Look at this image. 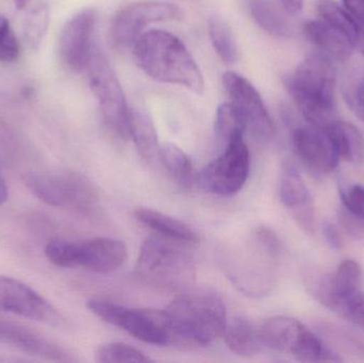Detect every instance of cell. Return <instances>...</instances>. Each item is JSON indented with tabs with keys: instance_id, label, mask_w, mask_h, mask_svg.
<instances>
[{
	"instance_id": "cell-13",
	"label": "cell",
	"mask_w": 364,
	"mask_h": 363,
	"mask_svg": "<svg viewBox=\"0 0 364 363\" xmlns=\"http://www.w3.org/2000/svg\"><path fill=\"white\" fill-rule=\"evenodd\" d=\"M97 15L93 9L75 14L64 26L60 38V57L68 70L79 72L85 70L93 53V36Z\"/></svg>"
},
{
	"instance_id": "cell-11",
	"label": "cell",
	"mask_w": 364,
	"mask_h": 363,
	"mask_svg": "<svg viewBox=\"0 0 364 363\" xmlns=\"http://www.w3.org/2000/svg\"><path fill=\"white\" fill-rule=\"evenodd\" d=\"M0 311L47 325L59 326L57 309L33 289L17 279L0 275Z\"/></svg>"
},
{
	"instance_id": "cell-31",
	"label": "cell",
	"mask_w": 364,
	"mask_h": 363,
	"mask_svg": "<svg viewBox=\"0 0 364 363\" xmlns=\"http://www.w3.org/2000/svg\"><path fill=\"white\" fill-rule=\"evenodd\" d=\"M254 243L257 251L267 259H279L282 254V244L279 237L267 227L257 228L254 232Z\"/></svg>"
},
{
	"instance_id": "cell-34",
	"label": "cell",
	"mask_w": 364,
	"mask_h": 363,
	"mask_svg": "<svg viewBox=\"0 0 364 363\" xmlns=\"http://www.w3.org/2000/svg\"><path fill=\"white\" fill-rule=\"evenodd\" d=\"M341 198L346 210L364 223V187L354 185L342 190Z\"/></svg>"
},
{
	"instance_id": "cell-1",
	"label": "cell",
	"mask_w": 364,
	"mask_h": 363,
	"mask_svg": "<svg viewBox=\"0 0 364 363\" xmlns=\"http://www.w3.org/2000/svg\"><path fill=\"white\" fill-rule=\"evenodd\" d=\"M132 48L136 63L147 76L159 82L203 93L205 80L200 68L186 45L174 34L164 30H149Z\"/></svg>"
},
{
	"instance_id": "cell-4",
	"label": "cell",
	"mask_w": 364,
	"mask_h": 363,
	"mask_svg": "<svg viewBox=\"0 0 364 363\" xmlns=\"http://www.w3.org/2000/svg\"><path fill=\"white\" fill-rule=\"evenodd\" d=\"M261 345L301 362H340L342 358L301 322L284 315L265 320L258 328Z\"/></svg>"
},
{
	"instance_id": "cell-3",
	"label": "cell",
	"mask_w": 364,
	"mask_h": 363,
	"mask_svg": "<svg viewBox=\"0 0 364 363\" xmlns=\"http://www.w3.org/2000/svg\"><path fill=\"white\" fill-rule=\"evenodd\" d=\"M166 311L172 319L177 345L209 347L224 336L228 322L224 300L205 290L181 294Z\"/></svg>"
},
{
	"instance_id": "cell-20",
	"label": "cell",
	"mask_w": 364,
	"mask_h": 363,
	"mask_svg": "<svg viewBox=\"0 0 364 363\" xmlns=\"http://www.w3.org/2000/svg\"><path fill=\"white\" fill-rule=\"evenodd\" d=\"M322 129L328 136L339 160L346 162H359L363 160V138L354 125L335 119Z\"/></svg>"
},
{
	"instance_id": "cell-15",
	"label": "cell",
	"mask_w": 364,
	"mask_h": 363,
	"mask_svg": "<svg viewBox=\"0 0 364 363\" xmlns=\"http://www.w3.org/2000/svg\"><path fill=\"white\" fill-rule=\"evenodd\" d=\"M279 196L293 219L306 232H312L316 221L314 200L299 170L289 161L282 164L280 172Z\"/></svg>"
},
{
	"instance_id": "cell-5",
	"label": "cell",
	"mask_w": 364,
	"mask_h": 363,
	"mask_svg": "<svg viewBox=\"0 0 364 363\" xmlns=\"http://www.w3.org/2000/svg\"><path fill=\"white\" fill-rule=\"evenodd\" d=\"M87 309L106 323L125 330L149 345H177L172 320L166 310L132 309L102 300H91Z\"/></svg>"
},
{
	"instance_id": "cell-16",
	"label": "cell",
	"mask_w": 364,
	"mask_h": 363,
	"mask_svg": "<svg viewBox=\"0 0 364 363\" xmlns=\"http://www.w3.org/2000/svg\"><path fill=\"white\" fill-rule=\"evenodd\" d=\"M127 247L122 241L96 238L76 242V268L98 274H108L121 268L127 260Z\"/></svg>"
},
{
	"instance_id": "cell-40",
	"label": "cell",
	"mask_w": 364,
	"mask_h": 363,
	"mask_svg": "<svg viewBox=\"0 0 364 363\" xmlns=\"http://www.w3.org/2000/svg\"><path fill=\"white\" fill-rule=\"evenodd\" d=\"M13 1H14L15 6H16L17 8L23 9V6H27L30 0H13Z\"/></svg>"
},
{
	"instance_id": "cell-37",
	"label": "cell",
	"mask_w": 364,
	"mask_h": 363,
	"mask_svg": "<svg viewBox=\"0 0 364 363\" xmlns=\"http://www.w3.org/2000/svg\"><path fill=\"white\" fill-rule=\"evenodd\" d=\"M323 234H324L325 240L328 243L329 246L335 251H339L343 246V241H342L341 236H340L339 232L337 228L333 225V224L324 223L323 225Z\"/></svg>"
},
{
	"instance_id": "cell-41",
	"label": "cell",
	"mask_w": 364,
	"mask_h": 363,
	"mask_svg": "<svg viewBox=\"0 0 364 363\" xmlns=\"http://www.w3.org/2000/svg\"><path fill=\"white\" fill-rule=\"evenodd\" d=\"M363 53H364V40H363Z\"/></svg>"
},
{
	"instance_id": "cell-9",
	"label": "cell",
	"mask_w": 364,
	"mask_h": 363,
	"mask_svg": "<svg viewBox=\"0 0 364 363\" xmlns=\"http://www.w3.org/2000/svg\"><path fill=\"white\" fill-rule=\"evenodd\" d=\"M25 183L38 200L50 206L87 211L97 202L91 183L73 173L31 172L26 175Z\"/></svg>"
},
{
	"instance_id": "cell-8",
	"label": "cell",
	"mask_w": 364,
	"mask_h": 363,
	"mask_svg": "<svg viewBox=\"0 0 364 363\" xmlns=\"http://www.w3.org/2000/svg\"><path fill=\"white\" fill-rule=\"evenodd\" d=\"M250 153L244 138L225 145L223 153L195 176V183L203 191L218 196L237 193L247 181Z\"/></svg>"
},
{
	"instance_id": "cell-18",
	"label": "cell",
	"mask_w": 364,
	"mask_h": 363,
	"mask_svg": "<svg viewBox=\"0 0 364 363\" xmlns=\"http://www.w3.org/2000/svg\"><path fill=\"white\" fill-rule=\"evenodd\" d=\"M303 30L306 38L329 59L344 61L356 46L343 32L321 18L308 21Z\"/></svg>"
},
{
	"instance_id": "cell-30",
	"label": "cell",
	"mask_w": 364,
	"mask_h": 363,
	"mask_svg": "<svg viewBox=\"0 0 364 363\" xmlns=\"http://www.w3.org/2000/svg\"><path fill=\"white\" fill-rule=\"evenodd\" d=\"M49 21V10L46 4H36L27 16L25 25L26 38L28 44L36 48L41 44L43 36L47 30Z\"/></svg>"
},
{
	"instance_id": "cell-32",
	"label": "cell",
	"mask_w": 364,
	"mask_h": 363,
	"mask_svg": "<svg viewBox=\"0 0 364 363\" xmlns=\"http://www.w3.org/2000/svg\"><path fill=\"white\" fill-rule=\"evenodd\" d=\"M19 43L6 17L0 16V61L13 62L19 55Z\"/></svg>"
},
{
	"instance_id": "cell-7",
	"label": "cell",
	"mask_w": 364,
	"mask_h": 363,
	"mask_svg": "<svg viewBox=\"0 0 364 363\" xmlns=\"http://www.w3.org/2000/svg\"><path fill=\"white\" fill-rule=\"evenodd\" d=\"M85 70L107 127L119 139L130 138V110L123 89L110 64L97 48H94Z\"/></svg>"
},
{
	"instance_id": "cell-12",
	"label": "cell",
	"mask_w": 364,
	"mask_h": 363,
	"mask_svg": "<svg viewBox=\"0 0 364 363\" xmlns=\"http://www.w3.org/2000/svg\"><path fill=\"white\" fill-rule=\"evenodd\" d=\"M223 81L230 102L243 114L247 129L259 140H271L275 128L264 102L256 87L247 79L235 72H227Z\"/></svg>"
},
{
	"instance_id": "cell-24",
	"label": "cell",
	"mask_w": 364,
	"mask_h": 363,
	"mask_svg": "<svg viewBox=\"0 0 364 363\" xmlns=\"http://www.w3.org/2000/svg\"><path fill=\"white\" fill-rule=\"evenodd\" d=\"M316 12L321 19L343 32L355 45L361 43L364 31L344 6L333 0H318Z\"/></svg>"
},
{
	"instance_id": "cell-22",
	"label": "cell",
	"mask_w": 364,
	"mask_h": 363,
	"mask_svg": "<svg viewBox=\"0 0 364 363\" xmlns=\"http://www.w3.org/2000/svg\"><path fill=\"white\" fill-rule=\"evenodd\" d=\"M250 13L262 29L276 38H288L292 34V26L284 6L280 8L273 0H252Z\"/></svg>"
},
{
	"instance_id": "cell-23",
	"label": "cell",
	"mask_w": 364,
	"mask_h": 363,
	"mask_svg": "<svg viewBox=\"0 0 364 363\" xmlns=\"http://www.w3.org/2000/svg\"><path fill=\"white\" fill-rule=\"evenodd\" d=\"M130 138L139 153L145 160H153L159 155L157 129L153 119L145 111L130 110Z\"/></svg>"
},
{
	"instance_id": "cell-26",
	"label": "cell",
	"mask_w": 364,
	"mask_h": 363,
	"mask_svg": "<svg viewBox=\"0 0 364 363\" xmlns=\"http://www.w3.org/2000/svg\"><path fill=\"white\" fill-rule=\"evenodd\" d=\"M246 130L247 124L245 119L232 102H225L218 107L215 117V134L223 144H228L235 139L244 138Z\"/></svg>"
},
{
	"instance_id": "cell-27",
	"label": "cell",
	"mask_w": 364,
	"mask_h": 363,
	"mask_svg": "<svg viewBox=\"0 0 364 363\" xmlns=\"http://www.w3.org/2000/svg\"><path fill=\"white\" fill-rule=\"evenodd\" d=\"M210 40L218 57L226 64H235L239 60V50L230 27L218 16L211 17L208 23Z\"/></svg>"
},
{
	"instance_id": "cell-2",
	"label": "cell",
	"mask_w": 364,
	"mask_h": 363,
	"mask_svg": "<svg viewBox=\"0 0 364 363\" xmlns=\"http://www.w3.org/2000/svg\"><path fill=\"white\" fill-rule=\"evenodd\" d=\"M286 87L308 124L324 128L336 119L337 74L324 53L308 55L286 78Z\"/></svg>"
},
{
	"instance_id": "cell-14",
	"label": "cell",
	"mask_w": 364,
	"mask_h": 363,
	"mask_svg": "<svg viewBox=\"0 0 364 363\" xmlns=\"http://www.w3.org/2000/svg\"><path fill=\"white\" fill-rule=\"evenodd\" d=\"M295 155L301 163L316 174H328L339 163L328 136L322 128L297 126L291 134Z\"/></svg>"
},
{
	"instance_id": "cell-28",
	"label": "cell",
	"mask_w": 364,
	"mask_h": 363,
	"mask_svg": "<svg viewBox=\"0 0 364 363\" xmlns=\"http://www.w3.org/2000/svg\"><path fill=\"white\" fill-rule=\"evenodd\" d=\"M328 309L364 330V291L361 288L338 296Z\"/></svg>"
},
{
	"instance_id": "cell-39",
	"label": "cell",
	"mask_w": 364,
	"mask_h": 363,
	"mask_svg": "<svg viewBox=\"0 0 364 363\" xmlns=\"http://www.w3.org/2000/svg\"><path fill=\"white\" fill-rule=\"evenodd\" d=\"M8 200V187L4 177L0 174V205L4 204Z\"/></svg>"
},
{
	"instance_id": "cell-35",
	"label": "cell",
	"mask_w": 364,
	"mask_h": 363,
	"mask_svg": "<svg viewBox=\"0 0 364 363\" xmlns=\"http://www.w3.org/2000/svg\"><path fill=\"white\" fill-rule=\"evenodd\" d=\"M326 334L331 335V338L337 343H340V347L348 352H352L355 355L364 356V343L358 340L355 337L350 336L348 332H342L339 328L333 326H326L323 327Z\"/></svg>"
},
{
	"instance_id": "cell-10",
	"label": "cell",
	"mask_w": 364,
	"mask_h": 363,
	"mask_svg": "<svg viewBox=\"0 0 364 363\" xmlns=\"http://www.w3.org/2000/svg\"><path fill=\"white\" fill-rule=\"evenodd\" d=\"M181 17V10L174 4L164 2H136L119 11L111 23L113 44L119 48L134 46L147 26Z\"/></svg>"
},
{
	"instance_id": "cell-21",
	"label": "cell",
	"mask_w": 364,
	"mask_h": 363,
	"mask_svg": "<svg viewBox=\"0 0 364 363\" xmlns=\"http://www.w3.org/2000/svg\"><path fill=\"white\" fill-rule=\"evenodd\" d=\"M225 342L233 353L242 357H252L260 351L258 328H255L244 315H237L227 322L224 332Z\"/></svg>"
},
{
	"instance_id": "cell-6",
	"label": "cell",
	"mask_w": 364,
	"mask_h": 363,
	"mask_svg": "<svg viewBox=\"0 0 364 363\" xmlns=\"http://www.w3.org/2000/svg\"><path fill=\"white\" fill-rule=\"evenodd\" d=\"M136 271L141 278L162 287H181L195 277L194 262L190 256L168 241L157 238L143 242Z\"/></svg>"
},
{
	"instance_id": "cell-33",
	"label": "cell",
	"mask_w": 364,
	"mask_h": 363,
	"mask_svg": "<svg viewBox=\"0 0 364 363\" xmlns=\"http://www.w3.org/2000/svg\"><path fill=\"white\" fill-rule=\"evenodd\" d=\"M343 95L352 112L364 123V72L346 85Z\"/></svg>"
},
{
	"instance_id": "cell-36",
	"label": "cell",
	"mask_w": 364,
	"mask_h": 363,
	"mask_svg": "<svg viewBox=\"0 0 364 363\" xmlns=\"http://www.w3.org/2000/svg\"><path fill=\"white\" fill-rule=\"evenodd\" d=\"M343 6L364 31V0H343Z\"/></svg>"
},
{
	"instance_id": "cell-17",
	"label": "cell",
	"mask_w": 364,
	"mask_h": 363,
	"mask_svg": "<svg viewBox=\"0 0 364 363\" xmlns=\"http://www.w3.org/2000/svg\"><path fill=\"white\" fill-rule=\"evenodd\" d=\"M0 342L53 362H73L61 347L18 324L0 320Z\"/></svg>"
},
{
	"instance_id": "cell-38",
	"label": "cell",
	"mask_w": 364,
	"mask_h": 363,
	"mask_svg": "<svg viewBox=\"0 0 364 363\" xmlns=\"http://www.w3.org/2000/svg\"><path fill=\"white\" fill-rule=\"evenodd\" d=\"M282 6L289 15H296L303 9L304 0H280Z\"/></svg>"
},
{
	"instance_id": "cell-25",
	"label": "cell",
	"mask_w": 364,
	"mask_h": 363,
	"mask_svg": "<svg viewBox=\"0 0 364 363\" xmlns=\"http://www.w3.org/2000/svg\"><path fill=\"white\" fill-rule=\"evenodd\" d=\"M158 157L166 172L179 185L190 188L195 183L192 162L181 147L173 143L160 145Z\"/></svg>"
},
{
	"instance_id": "cell-29",
	"label": "cell",
	"mask_w": 364,
	"mask_h": 363,
	"mask_svg": "<svg viewBox=\"0 0 364 363\" xmlns=\"http://www.w3.org/2000/svg\"><path fill=\"white\" fill-rule=\"evenodd\" d=\"M96 362L100 363H144L153 360L143 352L125 343H107L96 351Z\"/></svg>"
},
{
	"instance_id": "cell-19",
	"label": "cell",
	"mask_w": 364,
	"mask_h": 363,
	"mask_svg": "<svg viewBox=\"0 0 364 363\" xmlns=\"http://www.w3.org/2000/svg\"><path fill=\"white\" fill-rule=\"evenodd\" d=\"M134 215L141 224L166 240L186 244H194L199 241L198 234L191 226L159 211L139 208Z\"/></svg>"
}]
</instances>
